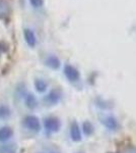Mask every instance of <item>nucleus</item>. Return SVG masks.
<instances>
[{
    "instance_id": "obj_11",
    "label": "nucleus",
    "mask_w": 136,
    "mask_h": 153,
    "mask_svg": "<svg viewBox=\"0 0 136 153\" xmlns=\"http://www.w3.org/2000/svg\"><path fill=\"white\" fill-rule=\"evenodd\" d=\"M11 117V110L7 105H0V120H8Z\"/></svg>"
},
{
    "instance_id": "obj_12",
    "label": "nucleus",
    "mask_w": 136,
    "mask_h": 153,
    "mask_svg": "<svg viewBox=\"0 0 136 153\" xmlns=\"http://www.w3.org/2000/svg\"><path fill=\"white\" fill-rule=\"evenodd\" d=\"M47 87H48V84H47L46 81L42 80V79H37L35 81V88L38 91L39 93H43L47 90Z\"/></svg>"
},
{
    "instance_id": "obj_1",
    "label": "nucleus",
    "mask_w": 136,
    "mask_h": 153,
    "mask_svg": "<svg viewBox=\"0 0 136 153\" xmlns=\"http://www.w3.org/2000/svg\"><path fill=\"white\" fill-rule=\"evenodd\" d=\"M24 126L29 131L34 133H38L41 130V123L36 115H26L24 118Z\"/></svg>"
},
{
    "instance_id": "obj_2",
    "label": "nucleus",
    "mask_w": 136,
    "mask_h": 153,
    "mask_svg": "<svg viewBox=\"0 0 136 153\" xmlns=\"http://www.w3.org/2000/svg\"><path fill=\"white\" fill-rule=\"evenodd\" d=\"M44 127H45V129L48 133H56L60 130V120L57 117H49L45 118V120H44Z\"/></svg>"
},
{
    "instance_id": "obj_7",
    "label": "nucleus",
    "mask_w": 136,
    "mask_h": 153,
    "mask_svg": "<svg viewBox=\"0 0 136 153\" xmlns=\"http://www.w3.org/2000/svg\"><path fill=\"white\" fill-rule=\"evenodd\" d=\"M103 124L105 125V127L109 130L115 131L118 129L119 125H118V122L116 120V118H114L113 117H106L103 118Z\"/></svg>"
},
{
    "instance_id": "obj_13",
    "label": "nucleus",
    "mask_w": 136,
    "mask_h": 153,
    "mask_svg": "<svg viewBox=\"0 0 136 153\" xmlns=\"http://www.w3.org/2000/svg\"><path fill=\"white\" fill-rule=\"evenodd\" d=\"M9 12V5L3 0H0V16H7Z\"/></svg>"
},
{
    "instance_id": "obj_5",
    "label": "nucleus",
    "mask_w": 136,
    "mask_h": 153,
    "mask_svg": "<svg viewBox=\"0 0 136 153\" xmlns=\"http://www.w3.org/2000/svg\"><path fill=\"white\" fill-rule=\"evenodd\" d=\"M24 40H26V44L29 47H35L37 44V38L36 35L31 29H24Z\"/></svg>"
},
{
    "instance_id": "obj_3",
    "label": "nucleus",
    "mask_w": 136,
    "mask_h": 153,
    "mask_svg": "<svg viewBox=\"0 0 136 153\" xmlns=\"http://www.w3.org/2000/svg\"><path fill=\"white\" fill-rule=\"evenodd\" d=\"M64 75L70 82H76L79 80V73L74 66L67 65L64 68Z\"/></svg>"
},
{
    "instance_id": "obj_15",
    "label": "nucleus",
    "mask_w": 136,
    "mask_h": 153,
    "mask_svg": "<svg viewBox=\"0 0 136 153\" xmlns=\"http://www.w3.org/2000/svg\"><path fill=\"white\" fill-rule=\"evenodd\" d=\"M29 3H31L34 7H36V8H39V7L43 6L44 0H29Z\"/></svg>"
},
{
    "instance_id": "obj_4",
    "label": "nucleus",
    "mask_w": 136,
    "mask_h": 153,
    "mask_svg": "<svg viewBox=\"0 0 136 153\" xmlns=\"http://www.w3.org/2000/svg\"><path fill=\"white\" fill-rule=\"evenodd\" d=\"M61 99V92L59 90H52L48 95L46 96L45 101L50 105H55Z\"/></svg>"
},
{
    "instance_id": "obj_16",
    "label": "nucleus",
    "mask_w": 136,
    "mask_h": 153,
    "mask_svg": "<svg viewBox=\"0 0 136 153\" xmlns=\"http://www.w3.org/2000/svg\"><path fill=\"white\" fill-rule=\"evenodd\" d=\"M123 153H136V147L130 146V147L125 148Z\"/></svg>"
},
{
    "instance_id": "obj_9",
    "label": "nucleus",
    "mask_w": 136,
    "mask_h": 153,
    "mask_svg": "<svg viewBox=\"0 0 136 153\" xmlns=\"http://www.w3.org/2000/svg\"><path fill=\"white\" fill-rule=\"evenodd\" d=\"M24 103H26V106L29 109H35V108L38 106V100H37L36 96L34 94H26L24 96Z\"/></svg>"
},
{
    "instance_id": "obj_17",
    "label": "nucleus",
    "mask_w": 136,
    "mask_h": 153,
    "mask_svg": "<svg viewBox=\"0 0 136 153\" xmlns=\"http://www.w3.org/2000/svg\"><path fill=\"white\" fill-rule=\"evenodd\" d=\"M6 50H7V45L4 42H0V54L5 52Z\"/></svg>"
},
{
    "instance_id": "obj_8",
    "label": "nucleus",
    "mask_w": 136,
    "mask_h": 153,
    "mask_svg": "<svg viewBox=\"0 0 136 153\" xmlns=\"http://www.w3.org/2000/svg\"><path fill=\"white\" fill-rule=\"evenodd\" d=\"M70 136H71V139L75 142H78L81 140V133H80V130L78 128V125L76 124L75 122L71 124V127H70Z\"/></svg>"
},
{
    "instance_id": "obj_6",
    "label": "nucleus",
    "mask_w": 136,
    "mask_h": 153,
    "mask_svg": "<svg viewBox=\"0 0 136 153\" xmlns=\"http://www.w3.org/2000/svg\"><path fill=\"white\" fill-rule=\"evenodd\" d=\"M13 136V130L10 127H1L0 128V142H6L10 140Z\"/></svg>"
},
{
    "instance_id": "obj_10",
    "label": "nucleus",
    "mask_w": 136,
    "mask_h": 153,
    "mask_svg": "<svg viewBox=\"0 0 136 153\" xmlns=\"http://www.w3.org/2000/svg\"><path fill=\"white\" fill-rule=\"evenodd\" d=\"M45 63L47 66L53 68V70H57V68H59V66H60V60H59V58L55 55L48 56L45 60Z\"/></svg>"
},
{
    "instance_id": "obj_14",
    "label": "nucleus",
    "mask_w": 136,
    "mask_h": 153,
    "mask_svg": "<svg viewBox=\"0 0 136 153\" xmlns=\"http://www.w3.org/2000/svg\"><path fill=\"white\" fill-rule=\"evenodd\" d=\"M93 126L90 122H85V124H83V132H85V134L86 135H90L91 133H93Z\"/></svg>"
}]
</instances>
